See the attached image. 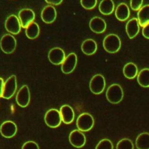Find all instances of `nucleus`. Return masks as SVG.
<instances>
[{
    "label": "nucleus",
    "mask_w": 149,
    "mask_h": 149,
    "mask_svg": "<svg viewBox=\"0 0 149 149\" xmlns=\"http://www.w3.org/2000/svg\"><path fill=\"white\" fill-rule=\"evenodd\" d=\"M103 47L106 51L113 54L118 52L121 47V41L119 37L115 34L107 35L103 40Z\"/></svg>",
    "instance_id": "f257e3e1"
},
{
    "label": "nucleus",
    "mask_w": 149,
    "mask_h": 149,
    "mask_svg": "<svg viewBox=\"0 0 149 149\" xmlns=\"http://www.w3.org/2000/svg\"><path fill=\"white\" fill-rule=\"evenodd\" d=\"M114 3L112 0H102L99 4V10L104 15H109L114 10Z\"/></svg>",
    "instance_id": "5701e85b"
},
{
    "label": "nucleus",
    "mask_w": 149,
    "mask_h": 149,
    "mask_svg": "<svg viewBox=\"0 0 149 149\" xmlns=\"http://www.w3.org/2000/svg\"><path fill=\"white\" fill-rule=\"evenodd\" d=\"M138 83L143 87H149V69L145 68L141 70L137 74Z\"/></svg>",
    "instance_id": "393cba45"
},
{
    "label": "nucleus",
    "mask_w": 149,
    "mask_h": 149,
    "mask_svg": "<svg viewBox=\"0 0 149 149\" xmlns=\"http://www.w3.org/2000/svg\"><path fill=\"white\" fill-rule=\"evenodd\" d=\"M0 47L1 50L7 54L13 53L16 48V40L10 34L3 35L0 40Z\"/></svg>",
    "instance_id": "7ed1b4c3"
},
{
    "label": "nucleus",
    "mask_w": 149,
    "mask_h": 149,
    "mask_svg": "<svg viewBox=\"0 0 149 149\" xmlns=\"http://www.w3.org/2000/svg\"><path fill=\"white\" fill-rule=\"evenodd\" d=\"M143 0H130V7L133 10H139L142 6Z\"/></svg>",
    "instance_id": "c756f323"
},
{
    "label": "nucleus",
    "mask_w": 149,
    "mask_h": 149,
    "mask_svg": "<svg viewBox=\"0 0 149 149\" xmlns=\"http://www.w3.org/2000/svg\"><path fill=\"white\" fill-rule=\"evenodd\" d=\"M45 1L47 3L52 4L54 5H58L61 4L63 1V0H45Z\"/></svg>",
    "instance_id": "473e14b6"
},
{
    "label": "nucleus",
    "mask_w": 149,
    "mask_h": 149,
    "mask_svg": "<svg viewBox=\"0 0 149 149\" xmlns=\"http://www.w3.org/2000/svg\"><path fill=\"white\" fill-rule=\"evenodd\" d=\"M17 89L16 77L15 75L10 76L4 83L2 97L5 99L12 98Z\"/></svg>",
    "instance_id": "0eeeda50"
},
{
    "label": "nucleus",
    "mask_w": 149,
    "mask_h": 149,
    "mask_svg": "<svg viewBox=\"0 0 149 149\" xmlns=\"http://www.w3.org/2000/svg\"><path fill=\"white\" fill-rule=\"evenodd\" d=\"M89 26L93 32L97 34L104 32L107 28V24L104 20L97 16L94 17L90 20Z\"/></svg>",
    "instance_id": "dca6fc26"
},
{
    "label": "nucleus",
    "mask_w": 149,
    "mask_h": 149,
    "mask_svg": "<svg viewBox=\"0 0 149 149\" xmlns=\"http://www.w3.org/2000/svg\"><path fill=\"white\" fill-rule=\"evenodd\" d=\"M139 30L140 25L137 19L132 18L127 22L126 25V31L129 38L132 39L135 37L138 34Z\"/></svg>",
    "instance_id": "f3484780"
},
{
    "label": "nucleus",
    "mask_w": 149,
    "mask_h": 149,
    "mask_svg": "<svg viewBox=\"0 0 149 149\" xmlns=\"http://www.w3.org/2000/svg\"><path fill=\"white\" fill-rule=\"evenodd\" d=\"M62 121L66 124L72 123L74 118V112L72 108L68 105H62L60 108Z\"/></svg>",
    "instance_id": "a211bd4d"
},
{
    "label": "nucleus",
    "mask_w": 149,
    "mask_h": 149,
    "mask_svg": "<svg viewBox=\"0 0 149 149\" xmlns=\"http://www.w3.org/2000/svg\"><path fill=\"white\" fill-rule=\"evenodd\" d=\"M115 16L120 21L127 20L130 16V10L127 5L125 3H119L115 9Z\"/></svg>",
    "instance_id": "6ab92c4d"
},
{
    "label": "nucleus",
    "mask_w": 149,
    "mask_h": 149,
    "mask_svg": "<svg viewBox=\"0 0 149 149\" xmlns=\"http://www.w3.org/2000/svg\"><path fill=\"white\" fill-rule=\"evenodd\" d=\"M42 20L45 23L49 24L54 22L56 17V11L52 5H47L43 8L41 13Z\"/></svg>",
    "instance_id": "2eb2a0df"
},
{
    "label": "nucleus",
    "mask_w": 149,
    "mask_h": 149,
    "mask_svg": "<svg viewBox=\"0 0 149 149\" xmlns=\"http://www.w3.org/2000/svg\"><path fill=\"white\" fill-rule=\"evenodd\" d=\"M48 58L51 63L55 65H58L63 63L66 56L65 52L62 49L55 47L50 49L48 52Z\"/></svg>",
    "instance_id": "9b49d317"
},
{
    "label": "nucleus",
    "mask_w": 149,
    "mask_h": 149,
    "mask_svg": "<svg viewBox=\"0 0 149 149\" xmlns=\"http://www.w3.org/2000/svg\"><path fill=\"white\" fill-rule=\"evenodd\" d=\"M81 49L84 54L91 55L96 52L97 49V45L94 40L88 38L82 42Z\"/></svg>",
    "instance_id": "aec40b11"
},
{
    "label": "nucleus",
    "mask_w": 149,
    "mask_h": 149,
    "mask_svg": "<svg viewBox=\"0 0 149 149\" xmlns=\"http://www.w3.org/2000/svg\"><path fill=\"white\" fill-rule=\"evenodd\" d=\"M16 101L17 104L23 108L29 105L30 101V94L27 85H23L19 89L16 96Z\"/></svg>",
    "instance_id": "1a4fd4ad"
},
{
    "label": "nucleus",
    "mask_w": 149,
    "mask_h": 149,
    "mask_svg": "<svg viewBox=\"0 0 149 149\" xmlns=\"http://www.w3.org/2000/svg\"><path fill=\"white\" fill-rule=\"evenodd\" d=\"M70 144L76 148H81L84 146L86 139L84 134L79 130H73L69 136Z\"/></svg>",
    "instance_id": "ddd939ff"
},
{
    "label": "nucleus",
    "mask_w": 149,
    "mask_h": 149,
    "mask_svg": "<svg viewBox=\"0 0 149 149\" xmlns=\"http://www.w3.org/2000/svg\"><path fill=\"white\" fill-rule=\"evenodd\" d=\"M142 33L145 38L149 39V23H148L144 27H143Z\"/></svg>",
    "instance_id": "2f4dec72"
},
{
    "label": "nucleus",
    "mask_w": 149,
    "mask_h": 149,
    "mask_svg": "<svg viewBox=\"0 0 149 149\" xmlns=\"http://www.w3.org/2000/svg\"><path fill=\"white\" fill-rule=\"evenodd\" d=\"M18 18L21 26L23 28H26L30 24L33 22L35 19V13L30 9H23L19 11Z\"/></svg>",
    "instance_id": "f8f14e48"
},
{
    "label": "nucleus",
    "mask_w": 149,
    "mask_h": 149,
    "mask_svg": "<svg viewBox=\"0 0 149 149\" xmlns=\"http://www.w3.org/2000/svg\"><path fill=\"white\" fill-rule=\"evenodd\" d=\"M22 149H39V147L36 142L28 141L23 144Z\"/></svg>",
    "instance_id": "7c9ffc66"
},
{
    "label": "nucleus",
    "mask_w": 149,
    "mask_h": 149,
    "mask_svg": "<svg viewBox=\"0 0 149 149\" xmlns=\"http://www.w3.org/2000/svg\"><path fill=\"white\" fill-rule=\"evenodd\" d=\"M3 86H4V81L2 78L0 77V97H2L3 90Z\"/></svg>",
    "instance_id": "72a5a7b5"
},
{
    "label": "nucleus",
    "mask_w": 149,
    "mask_h": 149,
    "mask_svg": "<svg viewBox=\"0 0 149 149\" xmlns=\"http://www.w3.org/2000/svg\"><path fill=\"white\" fill-rule=\"evenodd\" d=\"M97 0H80L81 6L86 9H92L97 5Z\"/></svg>",
    "instance_id": "c85d7f7f"
},
{
    "label": "nucleus",
    "mask_w": 149,
    "mask_h": 149,
    "mask_svg": "<svg viewBox=\"0 0 149 149\" xmlns=\"http://www.w3.org/2000/svg\"><path fill=\"white\" fill-rule=\"evenodd\" d=\"M113 144L111 141L107 139L101 140L95 147V149H113Z\"/></svg>",
    "instance_id": "cd10ccee"
},
{
    "label": "nucleus",
    "mask_w": 149,
    "mask_h": 149,
    "mask_svg": "<svg viewBox=\"0 0 149 149\" xmlns=\"http://www.w3.org/2000/svg\"><path fill=\"white\" fill-rule=\"evenodd\" d=\"M44 120L47 126L50 127H56L59 126L62 122L60 112L56 109L48 110L44 116Z\"/></svg>",
    "instance_id": "39448f33"
},
{
    "label": "nucleus",
    "mask_w": 149,
    "mask_h": 149,
    "mask_svg": "<svg viewBox=\"0 0 149 149\" xmlns=\"http://www.w3.org/2000/svg\"><path fill=\"white\" fill-rule=\"evenodd\" d=\"M77 62V59L76 55L74 53H70L61 64L62 72L65 74L72 73L76 66Z\"/></svg>",
    "instance_id": "9d476101"
},
{
    "label": "nucleus",
    "mask_w": 149,
    "mask_h": 149,
    "mask_svg": "<svg viewBox=\"0 0 149 149\" xmlns=\"http://www.w3.org/2000/svg\"><path fill=\"white\" fill-rule=\"evenodd\" d=\"M90 89L95 94H100L103 92L105 87V80L100 74L94 75L90 81Z\"/></svg>",
    "instance_id": "423d86ee"
},
{
    "label": "nucleus",
    "mask_w": 149,
    "mask_h": 149,
    "mask_svg": "<svg viewBox=\"0 0 149 149\" xmlns=\"http://www.w3.org/2000/svg\"><path fill=\"white\" fill-rule=\"evenodd\" d=\"M116 149H134V146L130 139L125 138L118 142Z\"/></svg>",
    "instance_id": "bb28decb"
},
{
    "label": "nucleus",
    "mask_w": 149,
    "mask_h": 149,
    "mask_svg": "<svg viewBox=\"0 0 149 149\" xmlns=\"http://www.w3.org/2000/svg\"><path fill=\"white\" fill-rule=\"evenodd\" d=\"M137 17L139 25L141 27L149 23V5L142 6L138 10Z\"/></svg>",
    "instance_id": "412c9836"
},
{
    "label": "nucleus",
    "mask_w": 149,
    "mask_h": 149,
    "mask_svg": "<svg viewBox=\"0 0 149 149\" xmlns=\"http://www.w3.org/2000/svg\"><path fill=\"white\" fill-rule=\"evenodd\" d=\"M135 143L137 149H149V133L144 132L139 134Z\"/></svg>",
    "instance_id": "4be33fe9"
},
{
    "label": "nucleus",
    "mask_w": 149,
    "mask_h": 149,
    "mask_svg": "<svg viewBox=\"0 0 149 149\" xmlns=\"http://www.w3.org/2000/svg\"><path fill=\"white\" fill-rule=\"evenodd\" d=\"M93 117L88 113L80 114L76 120V126L80 131L87 132L91 130L94 126Z\"/></svg>",
    "instance_id": "20e7f679"
},
{
    "label": "nucleus",
    "mask_w": 149,
    "mask_h": 149,
    "mask_svg": "<svg viewBox=\"0 0 149 149\" xmlns=\"http://www.w3.org/2000/svg\"><path fill=\"white\" fill-rule=\"evenodd\" d=\"M26 35L29 39L33 40L36 38L40 34V27L35 22H33L30 24L25 30Z\"/></svg>",
    "instance_id": "a878e982"
},
{
    "label": "nucleus",
    "mask_w": 149,
    "mask_h": 149,
    "mask_svg": "<svg viewBox=\"0 0 149 149\" xmlns=\"http://www.w3.org/2000/svg\"><path fill=\"white\" fill-rule=\"evenodd\" d=\"M17 126L12 121L7 120L3 122L0 126V132L6 138L13 137L17 132Z\"/></svg>",
    "instance_id": "4468645a"
},
{
    "label": "nucleus",
    "mask_w": 149,
    "mask_h": 149,
    "mask_svg": "<svg viewBox=\"0 0 149 149\" xmlns=\"http://www.w3.org/2000/svg\"><path fill=\"white\" fill-rule=\"evenodd\" d=\"M6 30L12 34H17L21 30V24L19 18L15 15L7 17L5 23Z\"/></svg>",
    "instance_id": "6e6552de"
},
{
    "label": "nucleus",
    "mask_w": 149,
    "mask_h": 149,
    "mask_svg": "<svg viewBox=\"0 0 149 149\" xmlns=\"http://www.w3.org/2000/svg\"><path fill=\"white\" fill-rule=\"evenodd\" d=\"M123 73L126 78L132 79L134 78L137 75L138 69L134 63L132 62H129L124 66Z\"/></svg>",
    "instance_id": "b1692460"
},
{
    "label": "nucleus",
    "mask_w": 149,
    "mask_h": 149,
    "mask_svg": "<svg viewBox=\"0 0 149 149\" xmlns=\"http://www.w3.org/2000/svg\"><path fill=\"white\" fill-rule=\"evenodd\" d=\"M123 97V90L121 86L118 84L111 85L106 91V98L110 103H119L122 100Z\"/></svg>",
    "instance_id": "f03ea898"
}]
</instances>
